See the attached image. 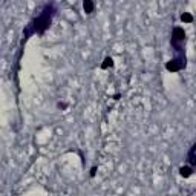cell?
<instances>
[{
    "label": "cell",
    "mask_w": 196,
    "mask_h": 196,
    "mask_svg": "<svg viewBox=\"0 0 196 196\" xmlns=\"http://www.w3.org/2000/svg\"><path fill=\"white\" fill-rule=\"evenodd\" d=\"M55 12H57V9H55L54 3L43 5L40 14L37 17H34V19L28 23V26L23 29V40H28L29 35H32V34H38V35L44 34V31L51 26Z\"/></svg>",
    "instance_id": "obj_1"
},
{
    "label": "cell",
    "mask_w": 196,
    "mask_h": 196,
    "mask_svg": "<svg viewBox=\"0 0 196 196\" xmlns=\"http://www.w3.org/2000/svg\"><path fill=\"white\" fill-rule=\"evenodd\" d=\"M185 68V60H178V58H173L170 60L168 63L166 65V69L170 70V72H178V70H181Z\"/></svg>",
    "instance_id": "obj_2"
},
{
    "label": "cell",
    "mask_w": 196,
    "mask_h": 196,
    "mask_svg": "<svg viewBox=\"0 0 196 196\" xmlns=\"http://www.w3.org/2000/svg\"><path fill=\"white\" fill-rule=\"evenodd\" d=\"M195 144L190 147V150H189V155H187V163H189V166L190 167H195V164H196V159H195Z\"/></svg>",
    "instance_id": "obj_3"
},
{
    "label": "cell",
    "mask_w": 196,
    "mask_h": 196,
    "mask_svg": "<svg viewBox=\"0 0 196 196\" xmlns=\"http://www.w3.org/2000/svg\"><path fill=\"white\" fill-rule=\"evenodd\" d=\"M179 175H181L182 178L192 176V175H193V167H190V166H182V167L179 168Z\"/></svg>",
    "instance_id": "obj_4"
},
{
    "label": "cell",
    "mask_w": 196,
    "mask_h": 196,
    "mask_svg": "<svg viewBox=\"0 0 196 196\" xmlns=\"http://www.w3.org/2000/svg\"><path fill=\"white\" fill-rule=\"evenodd\" d=\"M83 8H84V12L86 14H92L94 12V8H95V3L91 2V0H86L83 3Z\"/></svg>",
    "instance_id": "obj_5"
},
{
    "label": "cell",
    "mask_w": 196,
    "mask_h": 196,
    "mask_svg": "<svg viewBox=\"0 0 196 196\" xmlns=\"http://www.w3.org/2000/svg\"><path fill=\"white\" fill-rule=\"evenodd\" d=\"M112 66H113V60L110 57H106L104 63L101 65V69H107V68H112Z\"/></svg>",
    "instance_id": "obj_6"
},
{
    "label": "cell",
    "mask_w": 196,
    "mask_h": 196,
    "mask_svg": "<svg viewBox=\"0 0 196 196\" xmlns=\"http://www.w3.org/2000/svg\"><path fill=\"white\" fill-rule=\"evenodd\" d=\"M181 20H182V22H187V23H190V22H193V17H192L190 14H185V12H184V14L181 15Z\"/></svg>",
    "instance_id": "obj_7"
},
{
    "label": "cell",
    "mask_w": 196,
    "mask_h": 196,
    "mask_svg": "<svg viewBox=\"0 0 196 196\" xmlns=\"http://www.w3.org/2000/svg\"><path fill=\"white\" fill-rule=\"evenodd\" d=\"M57 106H58V109H66V107H68V104H66V103H58Z\"/></svg>",
    "instance_id": "obj_8"
},
{
    "label": "cell",
    "mask_w": 196,
    "mask_h": 196,
    "mask_svg": "<svg viewBox=\"0 0 196 196\" xmlns=\"http://www.w3.org/2000/svg\"><path fill=\"white\" fill-rule=\"evenodd\" d=\"M95 172H97V167H92V168H91V176H94Z\"/></svg>",
    "instance_id": "obj_9"
}]
</instances>
